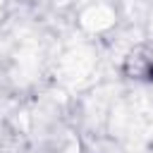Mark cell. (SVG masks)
Returning a JSON list of instances; mask_svg holds the SVG:
<instances>
[{
    "instance_id": "6da1fadb",
    "label": "cell",
    "mask_w": 153,
    "mask_h": 153,
    "mask_svg": "<svg viewBox=\"0 0 153 153\" xmlns=\"http://www.w3.org/2000/svg\"><path fill=\"white\" fill-rule=\"evenodd\" d=\"M124 74L131 79H143V81H153V50L148 48H136L124 57L122 65Z\"/></svg>"
}]
</instances>
